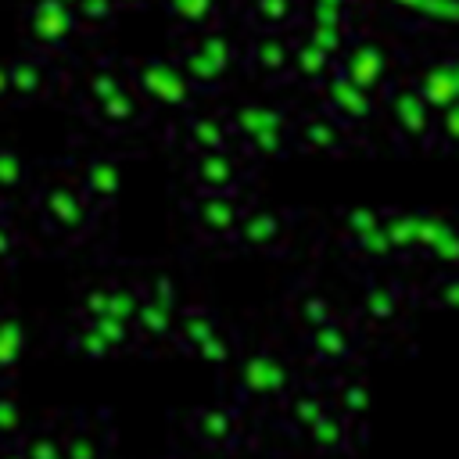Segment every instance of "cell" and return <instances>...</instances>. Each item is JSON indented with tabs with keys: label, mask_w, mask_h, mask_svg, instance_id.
Segmentation results:
<instances>
[{
	"label": "cell",
	"mask_w": 459,
	"mask_h": 459,
	"mask_svg": "<svg viewBox=\"0 0 459 459\" xmlns=\"http://www.w3.org/2000/svg\"><path fill=\"white\" fill-rule=\"evenodd\" d=\"M32 212L47 233L65 244H79L97 230V208L86 201L75 176H47L32 194Z\"/></svg>",
	"instance_id": "cell-1"
},
{
	"label": "cell",
	"mask_w": 459,
	"mask_h": 459,
	"mask_svg": "<svg viewBox=\"0 0 459 459\" xmlns=\"http://www.w3.org/2000/svg\"><path fill=\"white\" fill-rule=\"evenodd\" d=\"M129 82L136 86V93L151 104V108H165V111H190L197 104V90L183 79V72L169 61V57H143V61H129Z\"/></svg>",
	"instance_id": "cell-2"
},
{
	"label": "cell",
	"mask_w": 459,
	"mask_h": 459,
	"mask_svg": "<svg viewBox=\"0 0 459 459\" xmlns=\"http://www.w3.org/2000/svg\"><path fill=\"white\" fill-rule=\"evenodd\" d=\"M290 387H294V369L273 348L251 351L237 369V398L244 402H280Z\"/></svg>",
	"instance_id": "cell-3"
},
{
	"label": "cell",
	"mask_w": 459,
	"mask_h": 459,
	"mask_svg": "<svg viewBox=\"0 0 459 459\" xmlns=\"http://www.w3.org/2000/svg\"><path fill=\"white\" fill-rule=\"evenodd\" d=\"M384 100H387V115H391V129H394V140L405 143V147H430V129H434V111L427 108V100L412 90V82L398 79V82H387L384 90Z\"/></svg>",
	"instance_id": "cell-4"
},
{
	"label": "cell",
	"mask_w": 459,
	"mask_h": 459,
	"mask_svg": "<svg viewBox=\"0 0 459 459\" xmlns=\"http://www.w3.org/2000/svg\"><path fill=\"white\" fill-rule=\"evenodd\" d=\"M176 308H179V294L176 283L169 276H154L143 283L136 316H133V330L140 337V344H169L172 341V323H176Z\"/></svg>",
	"instance_id": "cell-5"
},
{
	"label": "cell",
	"mask_w": 459,
	"mask_h": 459,
	"mask_svg": "<svg viewBox=\"0 0 459 459\" xmlns=\"http://www.w3.org/2000/svg\"><path fill=\"white\" fill-rule=\"evenodd\" d=\"M333 68H337L344 79H351L359 90H366V93L380 97V90L387 86L391 54H387V47H384L380 39L355 32V36L348 39V47L341 50V57L333 61Z\"/></svg>",
	"instance_id": "cell-6"
},
{
	"label": "cell",
	"mask_w": 459,
	"mask_h": 459,
	"mask_svg": "<svg viewBox=\"0 0 459 459\" xmlns=\"http://www.w3.org/2000/svg\"><path fill=\"white\" fill-rule=\"evenodd\" d=\"M186 179L194 194H240L247 179V161L237 147L230 151H197L190 154Z\"/></svg>",
	"instance_id": "cell-7"
},
{
	"label": "cell",
	"mask_w": 459,
	"mask_h": 459,
	"mask_svg": "<svg viewBox=\"0 0 459 459\" xmlns=\"http://www.w3.org/2000/svg\"><path fill=\"white\" fill-rule=\"evenodd\" d=\"M290 32H276V29H255L247 36V43L240 47V65H247V72L269 86L290 79Z\"/></svg>",
	"instance_id": "cell-8"
},
{
	"label": "cell",
	"mask_w": 459,
	"mask_h": 459,
	"mask_svg": "<svg viewBox=\"0 0 459 459\" xmlns=\"http://www.w3.org/2000/svg\"><path fill=\"white\" fill-rule=\"evenodd\" d=\"M244 208L247 204H244L240 194H194L190 204H186L190 226L212 244H230L233 240Z\"/></svg>",
	"instance_id": "cell-9"
},
{
	"label": "cell",
	"mask_w": 459,
	"mask_h": 459,
	"mask_svg": "<svg viewBox=\"0 0 459 459\" xmlns=\"http://www.w3.org/2000/svg\"><path fill=\"white\" fill-rule=\"evenodd\" d=\"M351 143V129L341 126L330 111H308L301 118H290V151L305 154H344Z\"/></svg>",
	"instance_id": "cell-10"
},
{
	"label": "cell",
	"mask_w": 459,
	"mask_h": 459,
	"mask_svg": "<svg viewBox=\"0 0 459 459\" xmlns=\"http://www.w3.org/2000/svg\"><path fill=\"white\" fill-rule=\"evenodd\" d=\"M115 445V427L108 412H75L61 423V455L65 459H97Z\"/></svg>",
	"instance_id": "cell-11"
},
{
	"label": "cell",
	"mask_w": 459,
	"mask_h": 459,
	"mask_svg": "<svg viewBox=\"0 0 459 459\" xmlns=\"http://www.w3.org/2000/svg\"><path fill=\"white\" fill-rule=\"evenodd\" d=\"M25 32L39 50H61L75 39L79 22L61 0H32L25 7Z\"/></svg>",
	"instance_id": "cell-12"
},
{
	"label": "cell",
	"mask_w": 459,
	"mask_h": 459,
	"mask_svg": "<svg viewBox=\"0 0 459 459\" xmlns=\"http://www.w3.org/2000/svg\"><path fill=\"white\" fill-rule=\"evenodd\" d=\"M186 430L194 434L197 445L212 452H230L240 445V434H244L240 405H201L186 416Z\"/></svg>",
	"instance_id": "cell-13"
},
{
	"label": "cell",
	"mask_w": 459,
	"mask_h": 459,
	"mask_svg": "<svg viewBox=\"0 0 459 459\" xmlns=\"http://www.w3.org/2000/svg\"><path fill=\"white\" fill-rule=\"evenodd\" d=\"M319 93H323V111H330L341 126H348V129H359V126H366L369 118H373V111H377V97L373 93H366V90H359L351 79H344L337 68L316 86Z\"/></svg>",
	"instance_id": "cell-14"
},
{
	"label": "cell",
	"mask_w": 459,
	"mask_h": 459,
	"mask_svg": "<svg viewBox=\"0 0 459 459\" xmlns=\"http://www.w3.org/2000/svg\"><path fill=\"white\" fill-rule=\"evenodd\" d=\"M287 230H290L287 212L258 204V208H244V215H240V222H237L233 240H237L240 247H247V251L273 255V251H280V247H283Z\"/></svg>",
	"instance_id": "cell-15"
},
{
	"label": "cell",
	"mask_w": 459,
	"mask_h": 459,
	"mask_svg": "<svg viewBox=\"0 0 459 459\" xmlns=\"http://www.w3.org/2000/svg\"><path fill=\"white\" fill-rule=\"evenodd\" d=\"M305 333H308V337H305V348H308V355H312L319 366H344V362H351L355 351H359L355 326L344 323L341 316H333V319H326V323H319V326H312V330H305Z\"/></svg>",
	"instance_id": "cell-16"
},
{
	"label": "cell",
	"mask_w": 459,
	"mask_h": 459,
	"mask_svg": "<svg viewBox=\"0 0 459 459\" xmlns=\"http://www.w3.org/2000/svg\"><path fill=\"white\" fill-rule=\"evenodd\" d=\"M54 93V65L43 54H22L7 61V97L18 104H32Z\"/></svg>",
	"instance_id": "cell-17"
},
{
	"label": "cell",
	"mask_w": 459,
	"mask_h": 459,
	"mask_svg": "<svg viewBox=\"0 0 459 459\" xmlns=\"http://www.w3.org/2000/svg\"><path fill=\"white\" fill-rule=\"evenodd\" d=\"M409 82L427 100L430 111H445V108L459 104V68L452 57H434V61L420 65V72Z\"/></svg>",
	"instance_id": "cell-18"
},
{
	"label": "cell",
	"mask_w": 459,
	"mask_h": 459,
	"mask_svg": "<svg viewBox=\"0 0 459 459\" xmlns=\"http://www.w3.org/2000/svg\"><path fill=\"white\" fill-rule=\"evenodd\" d=\"M86 115H90L104 133H129V129H136V126H143V122H147L151 104L136 93V86H133V82H126L115 97L100 100V104H97V108H90Z\"/></svg>",
	"instance_id": "cell-19"
},
{
	"label": "cell",
	"mask_w": 459,
	"mask_h": 459,
	"mask_svg": "<svg viewBox=\"0 0 459 459\" xmlns=\"http://www.w3.org/2000/svg\"><path fill=\"white\" fill-rule=\"evenodd\" d=\"M75 179H79L86 201H90L97 212H104V208L115 204V197H118V190H122V165H118V158H111V154H90V158L75 169Z\"/></svg>",
	"instance_id": "cell-20"
},
{
	"label": "cell",
	"mask_w": 459,
	"mask_h": 459,
	"mask_svg": "<svg viewBox=\"0 0 459 459\" xmlns=\"http://www.w3.org/2000/svg\"><path fill=\"white\" fill-rule=\"evenodd\" d=\"M226 126H230V136L233 143L255 136V133H265V129H276V126H290V111L280 108V104H269V100H240L233 104L226 115Z\"/></svg>",
	"instance_id": "cell-21"
},
{
	"label": "cell",
	"mask_w": 459,
	"mask_h": 459,
	"mask_svg": "<svg viewBox=\"0 0 459 459\" xmlns=\"http://www.w3.org/2000/svg\"><path fill=\"white\" fill-rule=\"evenodd\" d=\"M179 140L190 154L197 151H230L233 147V136H230V126L222 115H212V111H183V122H179Z\"/></svg>",
	"instance_id": "cell-22"
},
{
	"label": "cell",
	"mask_w": 459,
	"mask_h": 459,
	"mask_svg": "<svg viewBox=\"0 0 459 459\" xmlns=\"http://www.w3.org/2000/svg\"><path fill=\"white\" fill-rule=\"evenodd\" d=\"M140 294H143V287H133V283H100V287H90L82 294L79 316H111V319L133 323L136 305H140Z\"/></svg>",
	"instance_id": "cell-23"
},
{
	"label": "cell",
	"mask_w": 459,
	"mask_h": 459,
	"mask_svg": "<svg viewBox=\"0 0 459 459\" xmlns=\"http://www.w3.org/2000/svg\"><path fill=\"white\" fill-rule=\"evenodd\" d=\"M172 65L183 72V79L197 90V97L201 93H222L226 90V82H230V72H222L215 61H208L186 36L176 43V54H172Z\"/></svg>",
	"instance_id": "cell-24"
},
{
	"label": "cell",
	"mask_w": 459,
	"mask_h": 459,
	"mask_svg": "<svg viewBox=\"0 0 459 459\" xmlns=\"http://www.w3.org/2000/svg\"><path fill=\"white\" fill-rule=\"evenodd\" d=\"M219 326H222V323H219V316H215L208 305H179V308H176V323H172V341H176L179 351L194 355V348H197L204 337H212Z\"/></svg>",
	"instance_id": "cell-25"
},
{
	"label": "cell",
	"mask_w": 459,
	"mask_h": 459,
	"mask_svg": "<svg viewBox=\"0 0 459 459\" xmlns=\"http://www.w3.org/2000/svg\"><path fill=\"white\" fill-rule=\"evenodd\" d=\"M305 0H244V18L251 29H276L290 32L301 22Z\"/></svg>",
	"instance_id": "cell-26"
},
{
	"label": "cell",
	"mask_w": 459,
	"mask_h": 459,
	"mask_svg": "<svg viewBox=\"0 0 459 459\" xmlns=\"http://www.w3.org/2000/svg\"><path fill=\"white\" fill-rule=\"evenodd\" d=\"M402 308H405V298L398 290V283H369L359 298V316L373 326H391L402 319Z\"/></svg>",
	"instance_id": "cell-27"
},
{
	"label": "cell",
	"mask_w": 459,
	"mask_h": 459,
	"mask_svg": "<svg viewBox=\"0 0 459 459\" xmlns=\"http://www.w3.org/2000/svg\"><path fill=\"white\" fill-rule=\"evenodd\" d=\"M351 427H355V420H348L341 409H326L305 434H308V441H312V448L316 452H351L355 445H351Z\"/></svg>",
	"instance_id": "cell-28"
},
{
	"label": "cell",
	"mask_w": 459,
	"mask_h": 459,
	"mask_svg": "<svg viewBox=\"0 0 459 459\" xmlns=\"http://www.w3.org/2000/svg\"><path fill=\"white\" fill-rule=\"evenodd\" d=\"M280 405H283V420L294 427V430H308L333 402L323 394V391H316V387H290L283 398H280Z\"/></svg>",
	"instance_id": "cell-29"
},
{
	"label": "cell",
	"mask_w": 459,
	"mask_h": 459,
	"mask_svg": "<svg viewBox=\"0 0 459 459\" xmlns=\"http://www.w3.org/2000/svg\"><path fill=\"white\" fill-rule=\"evenodd\" d=\"M330 72H333V57H326L308 39L290 36V79H298L305 86H319Z\"/></svg>",
	"instance_id": "cell-30"
},
{
	"label": "cell",
	"mask_w": 459,
	"mask_h": 459,
	"mask_svg": "<svg viewBox=\"0 0 459 459\" xmlns=\"http://www.w3.org/2000/svg\"><path fill=\"white\" fill-rule=\"evenodd\" d=\"M186 39H190L208 61H215V65H219L222 72H230V75H233V68L240 65V47L230 39V32H219L215 25H208V29H190Z\"/></svg>",
	"instance_id": "cell-31"
},
{
	"label": "cell",
	"mask_w": 459,
	"mask_h": 459,
	"mask_svg": "<svg viewBox=\"0 0 459 459\" xmlns=\"http://www.w3.org/2000/svg\"><path fill=\"white\" fill-rule=\"evenodd\" d=\"M165 14L179 29H208L219 22V0H161Z\"/></svg>",
	"instance_id": "cell-32"
},
{
	"label": "cell",
	"mask_w": 459,
	"mask_h": 459,
	"mask_svg": "<svg viewBox=\"0 0 459 459\" xmlns=\"http://www.w3.org/2000/svg\"><path fill=\"white\" fill-rule=\"evenodd\" d=\"M122 86H126V75H122L115 65H97L93 72H86V79H82V86H79V100H82V108L90 111V108H97L100 100L115 97Z\"/></svg>",
	"instance_id": "cell-33"
},
{
	"label": "cell",
	"mask_w": 459,
	"mask_h": 459,
	"mask_svg": "<svg viewBox=\"0 0 459 459\" xmlns=\"http://www.w3.org/2000/svg\"><path fill=\"white\" fill-rule=\"evenodd\" d=\"M11 452H18L22 459H57L61 455V423L22 430L18 441L11 445Z\"/></svg>",
	"instance_id": "cell-34"
},
{
	"label": "cell",
	"mask_w": 459,
	"mask_h": 459,
	"mask_svg": "<svg viewBox=\"0 0 459 459\" xmlns=\"http://www.w3.org/2000/svg\"><path fill=\"white\" fill-rule=\"evenodd\" d=\"M25 344H29V333L22 319L14 312H0V377L14 373V366L25 355Z\"/></svg>",
	"instance_id": "cell-35"
},
{
	"label": "cell",
	"mask_w": 459,
	"mask_h": 459,
	"mask_svg": "<svg viewBox=\"0 0 459 459\" xmlns=\"http://www.w3.org/2000/svg\"><path fill=\"white\" fill-rule=\"evenodd\" d=\"M380 226L394 247V255H416V212L387 208L380 212Z\"/></svg>",
	"instance_id": "cell-36"
},
{
	"label": "cell",
	"mask_w": 459,
	"mask_h": 459,
	"mask_svg": "<svg viewBox=\"0 0 459 459\" xmlns=\"http://www.w3.org/2000/svg\"><path fill=\"white\" fill-rule=\"evenodd\" d=\"M65 348L72 351V355H82V359H90V362H104V359H111L115 351H111V344L79 316V323L65 333Z\"/></svg>",
	"instance_id": "cell-37"
},
{
	"label": "cell",
	"mask_w": 459,
	"mask_h": 459,
	"mask_svg": "<svg viewBox=\"0 0 459 459\" xmlns=\"http://www.w3.org/2000/svg\"><path fill=\"white\" fill-rule=\"evenodd\" d=\"M298 25H301V39H308L312 47H319L333 61L341 57L348 39L355 36V25H316V22H298Z\"/></svg>",
	"instance_id": "cell-38"
},
{
	"label": "cell",
	"mask_w": 459,
	"mask_h": 459,
	"mask_svg": "<svg viewBox=\"0 0 459 459\" xmlns=\"http://www.w3.org/2000/svg\"><path fill=\"white\" fill-rule=\"evenodd\" d=\"M344 247H348V251H351L359 262H369V265H380V262H391V258H398L380 222H377L373 230H366V233H359V237L344 240Z\"/></svg>",
	"instance_id": "cell-39"
},
{
	"label": "cell",
	"mask_w": 459,
	"mask_h": 459,
	"mask_svg": "<svg viewBox=\"0 0 459 459\" xmlns=\"http://www.w3.org/2000/svg\"><path fill=\"white\" fill-rule=\"evenodd\" d=\"M290 312H294V319H298L305 330H312V326H319V323H326V319L337 316L333 301H330L326 294H319V290H298Z\"/></svg>",
	"instance_id": "cell-40"
},
{
	"label": "cell",
	"mask_w": 459,
	"mask_h": 459,
	"mask_svg": "<svg viewBox=\"0 0 459 459\" xmlns=\"http://www.w3.org/2000/svg\"><path fill=\"white\" fill-rule=\"evenodd\" d=\"M108 344H111V351L115 355H122V351H136L140 348V337H136V330H133V323H122V319H111V316H82Z\"/></svg>",
	"instance_id": "cell-41"
},
{
	"label": "cell",
	"mask_w": 459,
	"mask_h": 459,
	"mask_svg": "<svg viewBox=\"0 0 459 459\" xmlns=\"http://www.w3.org/2000/svg\"><path fill=\"white\" fill-rule=\"evenodd\" d=\"M373 405V394L366 387V380H337V398H333V409H341L348 420H362L366 409Z\"/></svg>",
	"instance_id": "cell-42"
},
{
	"label": "cell",
	"mask_w": 459,
	"mask_h": 459,
	"mask_svg": "<svg viewBox=\"0 0 459 459\" xmlns=\"http://www.w3.org/2000/svg\"><path fill=\"white\" fill-rule=\"evenodd\" d=\"M118 0H75L72 4V14L79 22V29H108L118 14Z\"/></svg>",
	"instance_id": "cell-43"
},
{
	"label": "cell",
	"mask_w": 459,
	"mask_h": 459,
	"mask_svg": "<svg viewBox=\"0 0 459 459\" xmlns=\"http://www.w3.org/2000/svg\"><path fill=\"white\" fill-rule=\"evenodd\" d=\"M29 183V165L14 147H0V197L14 194Z\"/></svg>",
	"instance_id": "cell-44"
},
{
	"label": "cell",
	"mask_w": 459,
	"mask_h": 459,
	"mask_svg": "<svg viewBox=\"0 0 459 459\" xmlns=\"http://www.w3.org/2000/svg\"><path fill=\"white\" fill-rule=\"evenodd\" d=\"M22 430H25L22 405H18V398H14L11 391L0 387V448H11Z\"/></svg>",
	"instance_id": "cell-45"
},
{
	"label": "cell",
	"mask_w": 459,
	"mask_h": 459,
	"mask_svg": "<svg viewBox=\"0 0 459 459\" xmlns=\"http://www.w3.org/2000/svg\"><path fill=\"white\" fill-rule=\"evenodd\" d=\"M455 222L448 219V215H441V212H416V251L420 255H427L434 244H437V237L445 233V230H452Z\"/></svg>",
	"instance_id": "cell-46"
},
{
	"label": "cell",
	"mask_w": 459,
	"mask_h": 459,
	"mask_svg": "<svg viewBox=\"0 0 459 459\" xmlns=\"http://www.w3.org/2000/svg\"><path fill=\"white\" fill-rule=\"evenodd\" d=\"M194 355H197L201 362H208V366L222 369V366H230V359H233V337L219 326L212 337H204V341L194 348Z\"/></svg>",
	"instance_id": "cell-47"
},
{
	"label": "cell",
	"mask_w": 459,
	"mask_h": 459,
	"mask_svg": "<svg viewBox=\"0 0 459 459\" xmlns=\"http://www.w3.org/2000/svg\"><path fill=\"white\" fill-rule=\"evenodd\" d=\"M377 222H380V208H373V204L344 208V215H341V237H344V240H351V237H359V233L373 230Z\"/></svg>",
	"instance_id": "cell-48"
},
{
	"label": "cell",
	"mask_w": 459,
	"mask_h": 459,
	"mask_svg": "<svg viewBox=\"0 0 459 459\" xmlns=\"http://www.w3.org/2000/svg\"><path fill=\"white\" fill-rule=\"evenodd\" d=\"M455 136H459V104L455 108H445V111H434V129H430V147H445L452 151L455 147Z\"/></svg>",
	"instance_id": "cell-49"
},
{
	"label": "cell",
	"mask_w": 459,
	"mask_h": 459,
	"mask_svg": "<svg viewBox=\"0 0 459 459\" xmlns=\"http://www.w3.org/2000/svg\"><path fill=\"white\" fill-rule=\"evenodd\" d=\"M412 22L430 29H448L455 22V0H420V11Z\"/></svg>",
	"instance_id": "cell-50"
},
{
	"label": "cell",
	"mask_w": 459,
	"mask_h": 459,
	"mask_svg": "<svg viewBox=\"0 0 459 459\" xmlns=\"http://www.w3.org/2000/svg\"><path fill=\"white\" fill-rule=\"evenodd\" d=\"M427 301H430L434 308H441V312L455 308V301H459V280H455L452 273H441V276L430 283V294H427Z\"/></svg>",
	"instance_id": "cell-51"
},
{
	"label": "cell",
	"mask_w": 459,
	"mask_h": 459,
	"mask_svg": "<svg viewBox=\"0 0 459 459\" xmlns=\"http://www.w3.org/2000/svg\"><path fill=\"white\" fill-rule=\"evenodd\" d=\"M434 262H441L445 269H452L455 262H459V233H455V226L452 230H445L441 237H437V244L427 251Z\"/></svg>",
	"instance_id": "cell-52"
},
{
	"label": "cell",
	"mask_w": 459,
	"mask_h": 459,
	"mask_svg": "<svg viewBox=\"0 0 459 459\" xmlns=\"http://www.w3.org/2000/svg\"><path fill=\"white\" fill-rule=\"evenodd\" d=\"M18 247H22L18 233H14L11 219L0 212V265H11V262H14V255H18Z\"/></svg>",
	"instance_id": "cell-53"
},
{
	"label": "cell",
	"mask_w": 459,
	"mask_h": 459,
	"mask_svg": "<svg viewBox=\"0 0 459 459\" xmlns=\"http://www.w3.org/2000/svg\"><path fill=\"white\" fill-rule=\"evenodd\" d=\"M4 100H11V97H7V65H0V104H4Z\"/></svg>",
	"instance_id": "cell-54"
},
{
	"label": "cell",
	"mask_w": 459,
	"mask_h": 459,
	"mask_svg": "<svg viewBox=\"0 0 459 459\" xmlns=\"http://www.w3.org/2000/svg\"><path fill=\"white\" fill-rule=\"evenodd\" d=\"M118 4H122V7H143L147 0H118Z\"/></svg>",
	"instance_id": "cell-55"
},
{
	"label": "cell",
	"mask_w": 459,
	"mask_h": 459,
	"mask_svg": "<svg viewBox=\"0 0 459 459\" xmlns=\"http://www.w3.org/2000/svg\"><path fill=\"white\" fill-rule=\"evenodd\" d=\"M308 4H348L351 7V0H308Z\"/></svg>",
	"instance_id": "cell-56"
},
{
	"label": "cell",
	"mask_w": 459,
	"mask_h": 459,
	"mask_svg": "<svg viewBox=\"0 0 459 459\" xmlns=\"http://www.w3.org/2000/svg\"><path fill=\"white\" fill-rule=\"evenodd\" d=\"M351 4H355V0H351Z\"/></svg>",
	"instance_id": "cell-57"
},
{
	"label": "cell",
	"mask_w": 459,
	"mask_h": 459,
	"mask_svg": "<svg viewBox=\"0 0 459 459\" xmlns=\"http://www.w3.org/2000/svg\"><path fill=\"white\" fill-rule=\"evenodd\" d=\"M0 269H4V265H0Z\"/></svg>",
	"instance_id": "cell-58"
}]
</instances>
